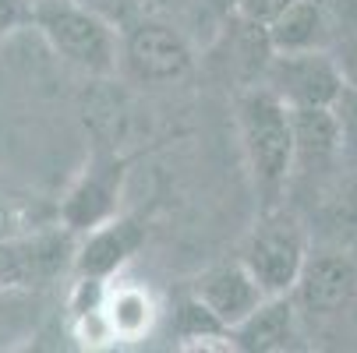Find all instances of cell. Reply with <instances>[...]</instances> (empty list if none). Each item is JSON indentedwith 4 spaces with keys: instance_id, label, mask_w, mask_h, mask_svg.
<instances>
[{
    "instance_id": "1",
    "label": "cell",
    "mask_w": 357,
    "mask_h": 353,
    "mask_svg": "<svg viewBox=\"0 0 357 353\" xmlns=\"http://www.w3.org/2000/svg\"><path fill=\"white\" fill-rule=\"evenodd\" d=\"M237 134L241 152L259 194L262 209L287 205L294 184V117L283 99L266 88L251 85L237 92Z\"/></svg>"
},
{
    "instance_id": "2",
    "label": "cell",
    "mask_w": 357,
    "mask_h": 353,
    "mask_svg": "<svg viewBox=\"0 0 357 353\" xmlns=\"http://www.w3.org/2000/svg\"><path fill=\"white\" fill-rule=\"evenodd\" d=\"M32 25L64 64L89 78H110L121 68V29L82 8L78 0L32 4Z\"/></svg>"
},
{
    "instance_id": "3",
    "label": "cell",
    "mask_w": 357,
    "mask_h": 353,
    "mask_svg": "<svg viewBox=\"0 0 357 353\" xmlns=\"http://www.w3.org/2000/svg\"><path fill=\"white\" fill-rule=\"evenodd\" d=\"M308 255V233L287 205L262 209V216L255 219L251 233L241 244V262L266 293H290Z\"/></svg>"
},
{
    "instance_id": "4",
    "label": "cell",
    "mask_w": 357,
    "mask_h": 353,
    "mask_svg": "<svg viewBox=\"0 0 357 353\" xmlns=\"http://www.w3.org/2000/svg\"><path fill=\"white\" fill-rule=\"evenodd\" d=\"M121 68L142 85H170L191 74L195 49L170 15L145 11L121 29Z\"/></svg>"
},
{
    "instance_id": "5",
    "label": "cell",
    "mask_w": 357,
    "mask_h": 353,
    "mask_svg": "<svg viewBox=\"0 0 357 353\" xmlns=\"http://www.w3.org/2000/svg\"><path fill=\"white\" fill-rule=\"evenodd\" d=\"M75 230L71 226H32L11 240H0V286L39 290L75 269Z\"/></svg>"
},
{
    "instance_id": "6",
    "label": "cell",
    "mask_w": 357,
    "mask_h": 353,
    "mask_svg": "<svg viewBox=\"0 0 357 353\" xmlns=\"http://www.w3.org/2000/svg\"><path fill=\"white\" fill-rule=\"evenodd\" d=\"M266 88H273L290 110L304 107H333V99L343 92V71L329 57V49H290L273 54L266 68Z\"/></svg>"
},
{
    "instance_id": "7",
    "label": "cell",
    "mask_w": 357,
    "mask_h": 353,
    "mask_svg": "<svg viewBox=\"0 0 357 353\" xmlns=\"http://www.w3.org/2000/svg\"><path fill=\"white\" fill-rule=\"evenodd\" d=\"M290 297L297 311L312 318H333L347 311L357 300V258H350L347 251H319V255L312 251Z\"/></svg>"
},
{
    "instance_id": "8",
    "label": "cell",
    "mask_w": 357,
    "mask_h": 353,
    "mask_svg": "<svg viewBox=\"0 0 357 353\" xmlns=\"http://www.w3.org/2000/svg\"><path fill=\"white\" fill-rule=\"evenodd\" d=\"M121 184H124V159L117 152H99L89 163V170L78 177L71 194L64 198V205H61L64 226H71L75 233H85L99 223L114 219Z\"/></svg>"
},
{
    "instance_id": "9",
    "label": "cell",
    "mask_w": 357,
    "mask_h": 353,
    "mask_svg": "<svg viewBox=\"0 0 357 353\" xmlns=\"http://www.w3.org/2000/svg\"><path fill=\"white\" fill-rule=\"evenodd\" d=\"M191 293L206 304L227 329L241 325L255 308L269 297L259 279L248 272V265L237 258V262H220V265H209L195 283H191Z\"/></svg>"
},
{
    "instance_id": "10",
    "label": "cell",
    "mask_w": 357,
    "mask_h": 353,
    "mask_svg": "<svg viewBox=\"0 0 357 353\" xmlns=\"http://www.w3.org/2000/svg\"><path fill=\"white\" fill-rule=\"evenodd\" d=\"M301 311L290 293H269L241 325L230 329V346L248 353H280L301 346Z\"/></svg>"
},
{
    "instance_id": "11",
    "label": "cell",
    "mask_w": 357,
    "mask_h": 353,
    "mask_svg": "<svg viewBox=\"0 0 357 353\" xmlns=\"http://www.w3.org/2000/svg\"><path fill=\"white\" fill-rule=\"evenodd\" d=\"M294 117V180L297 177H329L343 170L340 131L329 107L290 110Z\"/></svg>"
},
{
    "instance_id": "12",
    "label": "cell",
    "mask_w": 357,
    "mask_h": 353,
    "mask_svg": "<svg viewBox=\"0 0 357 353\" xmlns=\"http://www.w3.org/2000/svg\"><path fill=\"white\" fill-rule=\"evenodd\" d=\"M145 230L135 219H107L92 230H85L78 251H75V272L89 279H110L135 251L142 247Z\"/></svg>"
},
{
    "instance_id": "13",
    "label": "cell",
    "mask_w": 357,
    "mask_h": 353,
    "mask_svg": "<svg viewBox=\"0 0 357 353\" xmlns=\"http://www.w3.org/2000/svg\"><path fill=\"white\" fill-rule=\"evenodd\" d=\"M266 29H269L273 49H280V54L326 49L329 46V0H294Z\"/></svg>"
},
{
    "instance_id": "14",
    "label": "cell",
    "mask_w": 357,
    "mask_h": 353,
    "mask_svg": "<svg viewBox=\"0 0 357 353\" xmlns=\"http://www.w3.org/2000/svg\"><path fill=\"white\" fill-rule=\"evenodd\" d=\"M329 57L347 85H357V0H329Z\"/></svg>"
},
{
    "instance_id": "15",
    "label": "cell",
    "mask_w": 357,
    "mask_h": 353,
    "mask_svg": "<svg viewBox=\"0 0 357 353\" xmlns=\"http://www.w3.org/2000/svg\"><path fill=\"white\" fill-rule=\"evenodd\" d=\"M107 318L114 325V336L121 339H138L149 322H152V300L145 290L138 286H124V290H107Z\"/></svg>"
},
{
    "instance_id": "16",
    "label": "cell",
    "mask_w": 357,
    "mask_h": 353,
    "mask_svg": "<svg viewBox=\"0 0 357 353\" xmlns=\"http://www.w3.org/2000/svg\"><path fill=\"white\" fill-rule=\"evenodd\" d=\"M174 325H177V336H181L188 346H195V343H202V339H230V329H227L206 304H202L195 293L184 297L181 304H177Z\"/></svg>"
},
{
    "instance_id": "17",
    "label": "cell",
    "mask_w": 357,
    "mask_h": 353,
    "mask_svg": "<svg viewBox=\"0 0 357 353\" xmlns=\"http://www.w3.org/2000/svg\"><path fill=\"white\" fill-rule=\"evenodd\" d=\"M333 120L340 131V156L343 170L357 166V85H343V92L333 99Z\"/></svg>"
},
{
    "instance_id": "18",
    "label": "cell",
    "mask_w": 357,
    "mask_h": 353,
    "mask_svg": "<svg viewBox=\"0 0 357 353\" xmlns=\"http://www.w3.org/2000/svg\"><path fill=\"white\" fill-rule=\"evenodd\" d=\"M78 4L89 8V11H96L99 18H107L114 29H124L138 15L149 11V0H78Z\"/></svg>"
},
{
    "instance_id": "19",
    "label": "cell",
    "mask_w": 357,
    "mask_h": 353,
    "mask_svg": "<svg viewBox=\"0 0 357 353\" xmlns=\"http://www.w3.org/2000/svg\"><path fill=\"white\" fill-rule=\"evenodd\" d=\"M290 4H294V0H237V11H241L244 18H251V22L269 25V22L280 18Z\"/></svg>"
},
{
    "instance_id": "20",
    "label": "cell",
    "mask_w": 357,
    "mask_h": 353,
    "mask_svg": "<svg viewBox=\"0 0 357 353\" xmlns=\"http://www.w3.org/2000/svg\"><path fill=\"white\" fill-rule=\"evenodd\" d=\"M18 25H32V4L29 0H0V36H8Z\"/></svg>"
},
{
    "instance_id": "21",
    "label": "cell",
    "mask_w": 357,
    "mask_h": 353,
    "mask_svg": "<svg viewBox=\"0 0 357 353\" xmlns=\"http://www.w3.org/2000/svg\"><path fill=\"white\" fill-rule=\"evenodd\" d=\"M25 230H32V226H25L22 212L11 205V201L0 198V240H11V237H18V233H25Z\"/></svg>"
},
{
    "instance_id": "22",
    "label": "cell",
    "mask_w": 357,
    "mask_h": 353,
    "mask_svg": "<svg viewBox=\"0 0 357 353\" xmlns=\"http://www.w3.org/2000/svg\"><path fill=\"white\" fill-rule=\"evenodd\" d=\"M195 0H149V11H156V15H177L184 8H191Z\"/></svg>"
},
{
    "instance_id": "23",
    "label": "cell",
    "mask_w": 357,
    "mask_h": 353,
    "mask_svg": "<svg viewBox=\"0 0 357 353\" xmlns=\"http://www.w3.org/2000/svg\"><path fill=\"white\" fill-rule=\"evenodd\" d=\"M343 198H347V205L357 212V166L347 170V194H343Z\"/></svg>"
},
{
    "instance_id": "24",
    "label": "cell",
    "mask_w": 357,
    "mask_h": 353,
    "mask_svg": "<svg viewBox=\"0 0 357 353\" xmlns=\"http://www.w3.org/2000/svg\"><path fill=\"white\" fill-rule=\"evenodd\" d=\"M29 4H43V0H29Z\"/></svg>"
},
{
    "instance_id": "25",
    "label": "cell",
    "mask_w": 357,
    "mask_h": 353,
    "mask_svg": "<svg viewBox=\"0 0 357 353\" xmlns=\"http://www.w3.org/2000/svg\"><path fill=\"white\" fill-rule=\"evenodd\" d=\"M230 4H237V0H230Z\"/></svg>"
}]
</instances>
